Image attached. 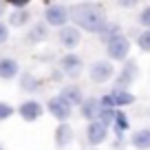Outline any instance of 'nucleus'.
Returning a JSON list of instances; mask_svg holds the SVG:
<instances>
[{"mask_svg": "<svg viewBox=\"0 0 150 150\" xmlns=\"http://www.w3.org/2000/svg\"><path fill=\"white\" fill-rule=\"evenodd\" d=\"M20 75V64L18 60H13V57H0V80H13V77H18Z\"/></svg>", "mask_w": 150, "mask_h": 150, "instance_id": "13", "label": "nucleus"}, {"mask_svg": "<svg viewBox=\"0 0 150 150\" xmlns=\"http://www.w3.org/2000/svg\"><path fill=\"white\" fill-rule=\"evenodd\" d=\"M97 35H99V40H102L104 44H108L110 40H115V38L122 35V27H119L117 22H106V24L102 27V31L97 33Z\"/></svg>", "mask_w": 150, "mask_h": 150, "instance_id": "16", "label": "nucleus"}, {"mask_svg": "<svg viewBox=\"0 0 150 150\" xmlns=\"http://www.w3.org/2000/svg\"><path fill=\"white\" fill-rule=\"evenodd\" d=\"M57 95H60V97L64 99L71 108H73V106H82V102H84V93H82V88H80L77 84H66V86H62V91H60Z\"/></svg>", "mask_w": 150, "mask_h": 150, "instance_id": "11", "label": "nucleus"}, {"mask_svg": "<svg viewBox=\"0 0 150 150\" xmlns=\"http://www.w3.org/2000/svg\"><path fill=\"white\" fill-rule=\"evenodd\" d=\"M47 108H49V115H53L60 124L69 122V119H71V112H73V108H71L69 104L60 97V95H55V97L49 99V102H47Z\"/></svg>", "mask_w": 150, "mask_h": 150, "instance_id": "6", "label": "nucleus"}, {"mask_svg": "<svg viewBox=\"0 0 150 150\" xmlns=\"http://www.w3.org/2000/svg\"><path fill=\"white\" fill-rule=\"evenodd\" d=\"M69 9H66L64 5H47V9H44V24L47 27H57V29H64L66 24H69Z\"/></svg>", "mask_w": 150, "mask_h": 150, "instance_id": "4", "label": "nucleus"}, {"mask_svg": "<svg viewBox=\"0 0 150 150\" xmlns=\"http://www.w3.org/2000/svg\"><path fill=\"white\" fill-rule=\"evenodd\" d=\"M0 150H2V148H0Z\"/></svg>", "mask_w": 150, "mask_h": 150, "instance_id": "29", "label": "nucleus"}, {"mask_svg": "<svg viewBox=\"0 0 150 150\" xmlns=\"http://www.w3.org/2000/svg\"><path fill=\"white\" fill-rule=\"evenodd\" d=\"M57 40H60V44H62L64 49L73 51V49L82 42V31H80L77 27H73V24H66L64 29H60V31H57Z\"/></svg>", "mask_w": 150, "mask_h": 150, "instance_id": "7", "label": "nucleus"}, {"mask_svg": "<svg viewBox=\"0 0 150 150\" xmlns=\"http://www.w3.org/2000/svg\"><path fill=\"white\" fill-rule=\"evenodd\" d=\"M71 18L75 20V27L80 29V31L84 29V31H88V33H99L102 27L108 22L106 11L99 5H80V7H75Z\"/></svg>", "mask_w": 150, "mask_h": 150, "instance_id": "1", "label": "nucleus"}, {"mask_svg": "<svg viewBox=\"0 0 150 150\" xmlns=\"http://www.w3.org/2000/svg\"><path fill=\"white\" fill-rule=\"evenodd\" d=\"M80 110H82V117L88 119V124L91 122H97L99 110H102V106H99V97H86L84 102H82Z\"/></svg>", "mask_w": 150, "mask_h": 150, "instance_id": "14", "label": "nucleus"}, {"mask_svg": "<svg viewBox=\"0 0 150 150\" xmlns=\"http://www.w3.org/2000/svg\"><path fill=\"white\" fill-rule=\"evenodd\" d=\"M128 126H130V122H128L126 112L117 110V115H115V122H112V130H115V135H117L119 139H122V135L128 130Z\"/></svg>", "mask_w": 150, "mask_h": 150, "instance_id": "20", "label": "nucleus"}, {"mask_svg": "<svg viewBox=\"0 0 150 150\" xmlns=\"http://www.w3.org/2000/svg\"><path fill=\"white\" fill-rule=\"evenodd\" d=\"M110 95H112V99H115V106H117V108L130 106V104H135V99H137L130 91H117V88H112Z\"/></svg>", "mask_w": 150, "mask_h": 150, "instance_id": "17", "label": "nucleus"}, {"mask_svg": "<svg viewBox=\"0 0 150 150\" xmlns=\"http://www.w3.org/2000/svg\"><path fill=\"white\" fill-rule=\"evenodd\" d=\"M137 75H139V64H137V60H126L124 66L119 69V75L115 77V88L117 91H128L132 86V82L137 80Z\"/></svg>", "mask_w": 150, "mask_h": 150, "instance_id": "3", "label": "nucleus"}, {"mask_svg": "<svg viewBox=\"0 0 150 150\" xmlns=\"http://www.w3.org/2000/svg\"><path fill=\"white\" fill-rule=\"evenodd\" d=\"M82 66H84L82 57L77 55V53H73V51H69L66 55H62V60H60L62 73H66L69 77H77V75L82 73Z\"/></svg>", "mask_w": 150, "mask_h": 150, "instance_id": "8", "label": "nucleus"}, {"mask_svg": "<svg viewBox=\"0 0 150 150\" xmlns=\"http://www.w3.org/2000/svg\"><path fill=\"white\" fill-rule=\"evenodd\" d=\"M137 47H139L144 53H150V31L148 29H144V31L137 35Z\"/></svg>", "mask_w": 150, "mask_h": 150, "instance_id": "23", "label": "nucleus"}, {"mask_svg": "<svg viewBox=\"0 0 150 150\" xmlns=\"http://www.w3.org/2000/svg\"><path fill=\"white\" fill-rule=\"evenodd\" d=\"M20 86H22V91H27V93H38V91H40V80L31 73H22Z\"/></svg>", "mask_w": 150, "mask_h": 150, "instance_id": "19", "label": "nucleus"}, {"mask_svg": "<svg viewBox=\"0 0 150 150\" xmlns=\"http://www.w3.org/2000/svg\"><path fill=\"white\" fill-rule=\"evenodd\" d=\"M130 144L135 146L137 150H148L150 148V128H144V130H137L132 135Z\"/></svg>", "mask_w": 150, "mask_h": 150, "instance_id": "18", "label": "nucleus"}, {"mask_svg": "<svg viewBox=\"0 0 150 150\" xmlns=\"http://www.w3.org/2000/svg\"><path fill=\"white\" fill-rule=\"evenodd\" d=\"M128 53H130V40H128L124 33L106 44L108 62H126L128 60Z\"/></svg>", "mask_w": 150, "mask_h": 150, "instance_id": "2", "label": "nucleus"}, {"mask_svg": "<svg viewBox=\"0 0 150 150\" xmlns=\"http://www.w3.org/2000/svg\"><path fill=\"white\" fill-rule=\"evenodd\" d=\"M112 75H115V66L108 60H97V62H93L91 69H88V77L95 84H106L108 80H112Z\"/></svg>", "mask_w": 150, "mask_h": 150, "instance_id": "5", "label": "nucleus"}, {"mask_svg": "<svg viewBox=\"0 0 150 150\" xmlns=\"http://www.w3.org/2000/svg\"><path fill=\"white\" fill-rule=\"evenodd\" d=\"M49 38V27L44 22H38V24H33L31 29H29V35H27V40L31 44H38V42H44Z\"/></svg>", "mask_w": 150, "mask_h": 150, "instance_id": "15", "label": "nucleus"}, {"mask_svg": "<svg viewBox=\"0 0 150 150\" xmlns=\"http://www.w3.org/2000/svg\"><path fill=\"white\" fill-rule=\"evenodd\" d=\"M29 18H31V13H29L27 9L24 11H13V13L9 16V24L11 27H24V24L29 22Z\"/></svg>", "mask_w": 150, "mask_h": 150, "instance_id": "21", "label": "nucleus"}, {"mask_svg": "<svg viewBox=\"0 0 150 150\" xmlns=\"http://www.w3.org/2000/svg\"><path fill=\"white\" fill-rule=\"evenodd\" d=\"M5 9H7V2H2V0H0V18L5 16Z\"/></svg>", "mask_w": 150, "mask_h": 150, "instance_id": "28", "label": "nucleus"}, {"mask_svg": "<svg viewBox=\"0 0 150 150\" xmlns=\"http://www.w3.org/2000/svg\"><path fill=\"white\" fill-rule=\"evenodd\" d=\"M9 40V24L0 22V44H5Z\"/></svg>", "mask_w": 150, "mask_h": 150, "instance_id": "27", "label": "nucleus"}, {"mask_svg": "<svg viewBox=\"0 0 150 150\" xmlns=\"http://www.w3.org/2000/svg\"><path fill=\"white\" fill-rule=\"evenodd\" d=\"M137 20H139V24L144 29H148V31H150V5L141 9V13H139V18H137Z\"/></svg>", "mask_w": 150, "mask_h": 150, "instance_id": "25", "label": "nucleus"}, {"mask_svg": "<svg viewBox=\"0 0 150 150\" xmlns=\"http://www.w3.org/2000/svg\"><path fill=\"white\" fill-rule=\"evenodd\" d=\"M115 115H117V110H115V108H102V110H99L97 122H102L106 128H110L112 122H115Z\"/></svg>", "mask_w": 150, "mask_h": 150, "instance_id": "22", "label": "nucleus"}, {"mask_svg": "<svg viewBox=\"0 0 150 150\" xmlns=\"http://www.w3.org/2000/svg\"><path fill=\"white\" fill-rule=\"evenodd\" d=\"M7 7H13L16 11H24L29 7V2L27 0H11V2H7Z\"/></svg>", "mask_w": 150, "mask_h": 150, "instance_id": "26", "label": "nucleus"}, {"mask_svg": "<svg viewBox=\"0 0 150 150\" xmlns=\"http://www.w3.org/2000/svg\"><path fill=\"white\" fill-rule=\"evenodd\" d=\"M106 139H108V128L102 122H91L86 126V141H88V146H93V148L102 146Z\"/></svg>", "mask_w": 150, "mask_h": 150, "instance_id": "10", "label": "nucleus"}, {"mask_svg": "<svg viewBox=\"0 0 150 150\" xmlns=\"http://www.w3.org/2000/svg\"><path fill=\"white\" fill-rule=\"evenodd\" d=\"M53 137H55V146L57 148H66V146L75 139V130H73V126H71L69 122H64V124H57L55 135Z\"/></svg>", "mask_w": 150, "mask_h": 150, "instance_id": "12", "label": "nucleus"}, {"mask_svg": "<svg viewBox=\"0 0 150 150\" xmlns=\"http://www.w3.org/2000/svg\"><path fill=\"white\" fill-rule=\"evenodd\" d=\"M13 106L11 104H7V102H0V122H7V119L13 115Z\"/></svg>", "mask_w": 150, "mask_h": 150, "instance_id": "24", "label": "nucleus"}, {"mask_svg": "<svg viewBox=\"0 0 150 150\" xmlns=\"http://www.w3.org/2000/svg\"><path fill=\"white\" fill-rule=\"evenodd\" d=\"M42 112H44V108H42V104L38 102V99H27V102H22L20 108H18V115L29 124L38 122V119L42 117Z\"/></svg>", "mask_w": 150, "mask_h": 150, "instance_id": "9", "label": "nucleus"}]
</instances>
